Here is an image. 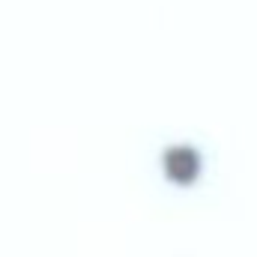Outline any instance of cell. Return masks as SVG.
<instances>
[{"label": "cell", "instance_id": "6da1fadb", "mask_svg": "<svg viewBox=\"0 0 257 257\" xmlns=\"http://www.w3.org/2000/svg\"><path fill=\"white\" fill-rule=\"evenodd\" d=\"M165 171L177 180V183H189L194 174L200 171V159L192 147H171L165 153Z\"/></svg>", "mask_w": 257, "mask_h": 257}]
</instances>
